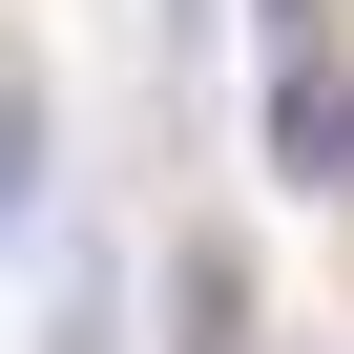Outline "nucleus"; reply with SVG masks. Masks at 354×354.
I'll use <instances>...</instances> for the list:
<instances>
[{
	"label": "nucleus",
	"mask_w": 354,
	"mask_h": 354,
	"mask_svg": "<svg viewBox=\"0 0 354 354\" xmlns=\"http://www.w3.org/2000/svg\"><path fill=\"white\" fill-rule=\"evenodd\" d=\"M0 230H21V84H0Z\"/></svg>",
	"instance_id": "nucleus-2"
},
{
	"label": "nucleus",
	"mask_w": 354,
	"mask_h": 354,
	"mask_svg": "<svg viewBox=\"0 0 354 354\" xmlns=\"http://www.w3.org/2000/svg\"><path fill=\"white\" fill-rule=\"evenodd\" d=\"M271 167H292V188H354V63H333V42L271 63Z\"/></svg>",
	"instance_id": "nucleus-1"
}]
</instances>
